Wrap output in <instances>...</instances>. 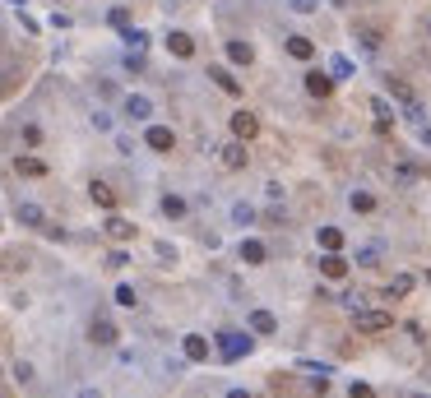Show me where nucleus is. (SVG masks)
I'll use <instances>...</instances> for the list:
<instances>
[{"instance_id":"4","label":"nucleus","mask_w":431,"mask_h":398,"mask_svg":"<svg viewBox=\"0 0 431 398\" xmlns=\"http://www.w3.org/2000/svg\"><path fill=\"white\" fill-rule=\"evenodd\" d=\"M144 144H149L154 153H172V144H176V135H172L167 125H149V135H144Z\"/></svg>"},{"instance_id":"20","label":"nucleus","mask_w":431,"mask_h":398,"mask_svg":"<svg viewBox=\"0 0 431 398\" xmlns=\"http://www.w3.org/2000/svg\"><path fill=\"white\" fill-rule=\"evenodd\" d=\"M223 167H246V149H241V144H228V149H223Z\"/></svg>"},{"instance_id":"40","label":"nucleus","mask_w":431,"mask_h":398,"mask_svg":"<svg viewBox=\"0 0 431 398\" xmlns=\"http://www.w3.org/2000/svg\"><path fill=\"white\" fill-rule=\"evenodd\" d=\"M107 264H111V269H125V264H130V255H125V250H111Z\"/></svg>"},{"instance_id":"43","label":"nucleus","mask_w":431,"mask_h":398,"mask_svg":"<svg viewBox=\"0 0 431 398\" xmlns=\"http://www.w3.org/2000/svg\"><path fill=\"white\" fill-rule=\"evenodd\" d=\"M163 370H167L172 380H176V375H181V370H185V361H176V357H167V366H163Z\"/></svg>"},{"instance_id":"9","label":"nucleus","mask_w":431,"mask_h":398,"mask_svg":"<svg viewBox=\"0 0 431 398\" xmlns=\"http://www.w3.org/2000/svg\"><path fill=\"white\" fill-rule=\"evenodd\" d=\"M320 269H324V278H343V274H348V260H343L339 250H324Z\"/></svg>"},{"instance_id":"38","label":"nucleus","mask_w":431,"mask_h":398,"mask_svg":"<svg viewBox=\"0 0 431 398\" xmlns=\"http://www.w3.org/2000/svg\"><path fill=\"white\" fill-rule=\"evenodd\" d=\"M89 121H93V130H111V116H107V111H93Z\"/></svg>"},{"instance_id":"42","label":"nucleus","mask_w":431,"mask_h":398,"mask_svg":"<svg viewBox=\"0 0 431 398\" xmlns=\"http://www.w3.org/2000/svg\"><path fill=\"white\" fill-rule=\"evenodd\" d=\"M24 144H42V130H37V125H24Z\"/></svg>"},{"instance_id":"27","label":"nucleus","mask_w":431,"mask_h":398,"mask_svg":"<svg viewBox=\"0 0 431 398\" xmlns=\"http://www.w3.org/2000/svg\"><path fill=\"white\" fill-rule=\"evenodd\" d=\"M329 75H334V79H348V75H353V61H348V56H334V61H329Z\"/></svg>"},{"instance_id":"1","label":"nucleus","mask_w":431,"mask_h":398,"mask_svg":"<svg viewBox=\"0 0 431 398\" xmlns=\"http://www.w3.org/2000/svg\"><path fill=\"white\" fill-rule=\"evenodd\" d=\"M246 352H250V338L246 334H237V329L218 334V357H223V361H241Z\"/></svg>"},{"instance_id":"13","label":"nucleus","mask_w":431,"mask_h":398,"mask_svg":"<svg viewBox=\"0 0 431 398\" xmlns=\"http://www.w3.org/2000/svg\"><path fill=\"white\" fill-rule=\"evenodd\" d=\"M288 56H297V61H311V56H315V42L297 32V37H288Z\"/></svg>"},{"instance_id":"5","label":"nucleus","mask_w":431,"mask_h":398,"mask_svg":"<svg viewBox=\"0 0 431 398\" xmlns=\"http://www.w3.org/2000/svg\"><path fill=\"white\" fill-rule=\"evenodd\" d=\"M185 361H209V338L204 334H185Z\"/></svg>"},{"instance_id":"47","label":"nucleus","mask_w":431,"mask_h":398,"mask_svg":"<svg viewBox=\"0 0 431 398\" xmlns=\"http://www.w3.org/2000/svg\"><path fill=\"white\" fill-rule=\"evenodd\" d=\"M427 287H431V269H427Z\"/></svg>"},{"instance_id":"44","label":"nucleus","mask_w":431,"mask_h":398,"mask_svg":"<svg viewBox=\"0 0 431 398\" xmlns=\"http://www.w3.org/2000/svg\"><path fill=\"white\" fill-rule=\"evenodd\" d=\"M79 398H102V389H93V384H84V389H79Z\"/></svg>"},{"instance_id":"33","label":"nucleus","mask_w":431,"mask_h":398,"mask_svg":"<svg viewBox=\"0 0 431 398\" xmlns=\"http://www.w3.org/2000/svg\"><path fill=\"white\" fill-rule=\"evenodd\" d=\"M343 306H348V310H362V306H367V296H362V292H343Z\"/></svg>"},{"instance_id":"28","label":"nucleus","mask_w":431,"mask_h":398,"mask_svg":"<svg viewBox=\"0 0 431 398\" xmlns=\"http://www.w3.org/2000/svg\"><path fill=\"white\" fill-rule=\"evenodd\" d=\"M116 306H125V310H135V306H139V296H135V287H125V283H121V287H116Z\"/></svg>"},{"instance_id":"35","label":"nucleus","mask_w":431,"mask_h":398,"mask_svg":"<svg viewBox=\"0 0 431 398\" xmlns=\"http://www.w3.org/2000/svg\"><path fill=\"white\" fill-rule=\"evenodd\" d=\"M111 28H130V15H125V10H121V5H116V10H111Z\"/></svg>"},{"instance_id":"11","label":"nucleus","mask_w":431,"mask_h":398,"mask_svg":"<svg viewBox=\"0 0 431 398\" xmlns=\"http://www.w3.org/2000/svg\"><path fill=\"white\" fill-rule=\"evenodd\" d=\"M15 171H19V176H46V162H42V158L19 153V158H15Z\"/></svg>"},{"instance_id":"32","label":"nucleus","mask_w":431,"mask_h":398,"mask_svg":"<svg viewBox=\"0 0 431 398\" xmlns=\"http://www.w3.org/2000/svg\"><path fill=\"white\" fill-rule=\"evenodd\" d=\"M15 380L19 384H33V361H15Z\"/></svg>"},{"instance_id":"10","label":"nucleus","mask_w":431,"mask_h":398,"mask_svg":"<svg viewBox=\"0 0 431 398\" xmlns=\"http://www.w3.org/2000/svg\"><path fill=\"white\" fill-rule=\"evenodd\" d=\"M329 88H334V79L329 75H320V70H311L306 75V93L311 97H329Z\"/></svg>"},{"instance_id":"36","label":"nucleus","mask_w":431,"mask_h":398,"mask_svg":"<svg viewBox=\"0 0 431 398\" xmlns=\"http://www.w3.org/2000/svg\"><path fill=\"white\" fill-rule=\"evenodd\" d=\"M116 153L130 158V153H135V139H130V135H116Z\"/></svg>"},{"instance_id":"29","label":"nucleus","mask_w":431,"mask_h":398,"mask_svg":"<svg viewBox=\"0 0 431 398\" xmlns=\"http://www.w3.org/2000/svg\"><path fill=\"white\" fill-rule=\"evenodd\" d=\"M163 214H167V218H181L185 214V199L181 195H167V199H163Z\"/></svg>"},{"instance_id":"18","label":"nucleus","mask_w":431,"mask_h":398,"mask_svg":"<svg viewBox=\"0 0 431 398\" xmlns=\"http://www.w3.org/2000/svg\"><path fill=\"white\" fill-rule=\"evenodd\" d=\"M228 56H232V65H250V61H255L250 42H228Z\"/></svg>"},{"instance_id":"6","label":"nucleus","mask_w":431,"mask_h":398,"mask_svg":"<svg viewBox=\"0 0 431 398\" xmlns=\"http://www.w3.org/2000/svg\"><path fill=\"white\" fill-rule=\"evenodd\" d=\"M89 338H93V343H98V348H111V343H116V338H121V334H116V324H111V320H93Z\"/></svg>"},{"instance_id":"24","label":"nucleus","mask_w":431,"mask_h":398,"mask_svg":"<svg viewBox=\"0 0 431 398\" xmlns=\"http://www.w3.org/2000/svg\"><path fill=\"white\" fill-rule=\"evenodd\" d=\"M348 204H353L357 214H371V209H376V199H371L367 190H353V195H348Z\"/></svg>"},{"instance_id":"31","label":"nucleus","mask_w":431,"mask_h":398,"mask_svg":"<svg viewBox=\"0 0 431 398\" xmlns=\"http://www.w3.org/2000/svg\"><path fill=\"white\" fill-rule=\"evenodd\" d=\"M357 37H362V46H367V51H380V32H376V28H362Z\"/></svg>"},{"instance_id":"34","label":"nucleus","mask_w":431,"mask_h":398,"mask_svg":"<svg viewBox=\"0 0 431 398\" xmlns=\"http://www.w3.org/2000/svg\"><path fill=\"white\" fill-rule=\"evenodd\" d=\"M288 5H293L297 15H315V10H320V0H288Z\"/></svg>"},{"instance_id":"26","label":"nucleus","mask_w":431,"mask_h":398,"mask_svg":"<svg viewBox=\"0 0 431 398\" xmlns=\"http://www.w3.org/2000/svg\"><path fill=\"white\" fill-rule=\"evenodd\" d=\"M357 264H362V269L380 264V245H362V250H357Z\"/></svg>"},{"instance_id":"12","label":"nucleus","mask_w":431,"mask_h":398,"mask_svg":"<svg viewBox=\"0 0 431 398\" xmlns=\"http://www.w3.org/2000/svg\"><path fill=\"white\" fill-rule=\"evenodd\" d=\"M167 46H172V56H181V61L185 56H195V37H190V32H172Z\"/></svg>"},{"instance_id":"8","label":"nucleus","mask_w":431,"mask_h":398,"mask_svg":"<svg viewBox=\"0 0 431 398\" xmlns=\"http://www.w3.org/2000/svg\"><path fill=\"white\" fill-rule=\"evenodd\" d=\"M255 130H260V121H255L250 111H237V116H232V135H237V139H250Z\"/></svg>"},{"instance_id":"7","label":"nucleus","mask_w":431,"mask_h":398,"mask_svg":"<svg viewBox=\"0 0 431 398\" xmlns=\"http://www.w3.org/2000/svg\"><path fill=\"white\" fill-rule=\"evenodd\" d=\"M237 255H241V264H264V255H269V250H264V241L246 236V241L237 245Z\"/></svg>"},{"instance_id":"37","label":"nucleus","mask_w":431,"mask_h":398,"mask_svg":"<svg viewBox=\"0 0 431 398\" xmlns=\"http://www.w3.org/2000/svg\"><path fill=\"white\" fill-rule=\"evenodd\" d=\"M394 176H399V181L408 185V181H413V176H417V167H413V162H399V167H394Z\"/></svg>"},{"instance_id":"21","label":"nucleus","mask_w":431,"mask_h":398,"mask_svg":"<svg viewBox=\"0 0 431 398\" xmlns=\"http://www.w3.org/2000/svg\"><path fill=\"white\" fill-rule=\"evenodd\" d=\"M371 111H376V121H380V130H385V125L394 121V107H389L385 97H371Z\"/></svg>"},{"instance_id":"41","label":"nucleus","mask_w":431,"mask_h":398,"mask_svg":"<svg viewBox=\"0 0 431 398\" xmlns=\"http://www.w3.org/2000/svg\"><path fill=\"white\" fill-rule=\"evenodd\" d=\"M348 398H376V389H371V384H353V389H348Z\"/></svg>"},{"instance_id":"3","label":"nucleus","mask_w":431,"mask_h":398,"mask_svg":"<svg viewBox=\"0 0 431 398\" xmlns=\"http://www.w3.org/2000/svg\"><path fill=\"white\" fill-rule=\"evenodd\" d=\"M353 320H357V329H362V334H380V329H389V315L385 310H353Z\"/></svg>"},{"instance_id":"39","label":"nucleus","mask_w":431,"mask_h":398,"mask_svg":"<svg viewBox=\"0 0 431 398\" xmlns=\"http://www.w3.org/2000/svg\"><path fill=\"white\" fill-rule=\"evenodd\" d=\"M158 260H163V264H172V260H176V245H167V241H158Z\"/></svg>"},{"instance_id":"2","label":"nucleus","mask_w":431,"mask_h":398,"mask_svg":"<svg viewBox=\"0 0 431 398\" xmlns=\"http://www.w3.org/2000/svg\"><path fill=\"white\" fill-rule=\"evenodd\" d=\"M121 116H130V121H149V116H154V102H149L144 93H125L121 97Z\"/></svg>"},{"instance_id":"14","label":"nucleus","mask_w":431,"mask_h":398,"mask_svg":"<svg viewBox=\"0 0 431 398\" xmlns=\"http://www.w3.org/2000/svg\"><path fill=\"white\" fill-rule=\"evenodd\" d=\"M209 79H214L223 93H241V79H232V70H223V65H214V70H209Z\"/></svg>"},{"instance_id":"30","label":"nucleus","mask_w":431,"mask_h":398,"mask_svg":"<svg viewBox=\"0 0 431 398\" xmlns=\"http://www.w3.org/2000/svg\"><path fill=\"white\" fill-rule=\"evenodd\" d=\"M408 292H413V278L408 274H399L394 283H389V296H408Z\"/></svg>"},{"instance_id":"16","label":"nucleus","mask_w":431,"mask_h":398,"mask_svg":"<svg viewBox=\"0 0 431 398\" xmlns=\"http://www.w3.org/2000/svg\"><path fill=\"white\" fill-rule=\"evenodd\" d=\"M250 329H255V334H274L278 320L269 315V310H250Z\"/></svg>"},{"instance_id":"23","label":"nucleus","mask_w":431,"mask_h":398,"mask_svg":"<svg viewBox=\"0 0 431 398\" xmlns=\"http://www.w3.org/2000/svg\"><path fill=\"white\" fill-rule=\"evenodd\" d=\"M125 46H130V51H144V46H149V32L144 28H125V37H121Z\"/></svg>"},{"instance_id":"15","label":"nucleus","mask_w":431,"mask_h":398,"mask_svg":"<svg viewBox=\"0 0 431 398\" xmlns=\"http://www.w3.org/2000/svg\"><path fill=\"white\" fill-rule=\"evenodd\" d=\"M19 222H24V227H42L46 214L37 209V204H19Z\"/></svg>"},{"instance_id":"45","label":"nucleus","mask_w":431,"mask_h":398,"mask_svg":"<svg viewBox=\"0 0 431 398\" xmlns=\"http://www.w3.org/2000/svg\"><path fill=\"white\" fill-rule=\"evenodd\" d=\"M228 398H250V394H246V389H228Z\"/></svg>"},{"instance_id":"19","label":"nucleus","mask_w":431,"mask_h":398,"mask_svg":"<svg viewBox=\"0 0 431 398\" xmlns=\"http://www.w3.org/2000/svg\"><path fill=\"white\" fill-rule=\"evenodd\" d=\"M232 222H237V227H250V222H255V204H246V199L232 204Z\"/></svg>"},{"instance_id":"25","label":"nucleus","mask_w":431,"mask_h":398,"mask_svg":"<svg viewBox=\"0 0 431 398\" xmlns=\"http://www.w3.org/2000/svg\"><path fill=\"white\" fill-rule=\"evenodd\" d=\"M320 245H324V250H339V245H343V231L339 227H320Z\"/></svg>"},{"instance_id":"17","label":"nucleus","mask_w":431,"mask_h":398,"mask_svg":"<svg viewBox=\"0 0 431 398\" xmlns=\"http://www.w3.org/2000/svg\"><path fill=\"white\" fill-rule=\"evenodd\" d=\"M89 195H93V204H102V209H111V204H116V195H111V185H107V181H93V185H89Z\"/></svg>"},{"instance_id":"46","label":"nucleus","mask_w":431,"mask_h":398,"mask_svg":"<svg viewBox=\"0 0 431 398\" xmlns=\"http://www.w3.org/2000/svg\"><path fill=\"white\" fill-rule=\"evenodd\" d=\"M408 398H427V394H408Z\"/></svg>"},{"instance_id":"22","label":"nucleus","mask_w":431,"mask_h":398,"mask_svg":"<svg viewBox=\"0 0 431 398\" xmlns=\"http://www.w3.org/2000/svg\"><path fill=\"white\" fill-rule=\"evenodd\" d=\"M107 231L116 236V241H125V236H135V222H125V218H107Z\"/></svg>"}]
</instances>
